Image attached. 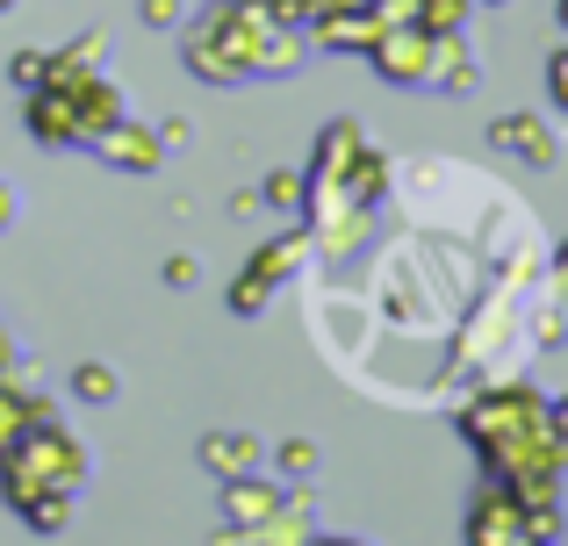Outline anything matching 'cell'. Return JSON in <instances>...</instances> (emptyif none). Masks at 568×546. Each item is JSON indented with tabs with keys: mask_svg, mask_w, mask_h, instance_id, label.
I'll return each instance as SVG.
<instances>
[{
	"mask_svg": "<svg viewBox=\"0 0 568 546\" xmlns=\"http://www.w3.org/2000/svg\"><path fill=\"white\" fill-rule=\"evenodd\" d=\"M460 432L475 439L483 467L497 482H511L518 496H555L561 461H568V439L555 432V403H540L532 389H489L483 403L460 418Z\"/></svg>",
	"mask_w": 568,
	"mask_h": 546,
	"instance_id": "obj_1",
	"label": "cell"
},
{
	"mask_svg": "<svg viewBox=\"0 0 568 546\" xmlns=\"http://www.w3.org/2000/svg\"><path fill=\"white\" fill-rule=\"evenodd\" d=\"M80 475H87L80 439H65L58 424H43V418L0 453V496H8V504H29L37 490H80Z\"/></svg>",
	"mask_w": 568,
	"mask_h": 546,
	"instance_id": "obj_2",
	"label": "cell"
},
{
	"mask_svg": "<svg viewBox=\"0 0 568 546\" xmlns=\"http://www.w3.org/2000/svg\"><path fill=\"white\" fill-rule=\"evenodd\" d=\"M468 539H475V546H511V539H532V525H526V496H518L511 482L483 490V496H475V511H468Z\"/></svg>",
	"mask_w": 568,
	"mask_h": 546,
	"instance_id": "obj_3",
	"label": "cell"
},
{
	"mask_svg": "<svg viewBox=\"0 0 568 546\" xmlns=\"http://www.w3.org/2000/svg\"><path fill=\"white\" fill-rule=\"evenodd\" d=\"M396 29H403V37H375V43H367L375 65H382V80H403V86L432 80V58H439L446 37H432V29H417V22H396Z\"/></svg>",
	"mask_w": 568,
	"mask_h": 546,
	"instance_id": "obj_4",
	"label": "cell"
},
{
	"mask_svg": "<svg viewBox=\"0 0 568 546\" xmlns=\"http://www.w3.org/2000/svg\"><path fill=\"white\" fill-rule=\"evenodd\" d=\"M489 144H497V152H518L526 166H555V137H547L532 115H504V123L489 130Z\"/></svg>",
	"mask_w": 568,
	"mask_h": 546,
	"instance_id": "obj_5",
	"label": "cell"
},
{
	"mask_svg": "<svg viewBox=\"0 0 568 546\" xmlns=\"http://www.w3.org/2000/svg\"><path fill=\"white\" fill-rule=\"evenodd\" d=\"M252 461H260L252 439H202V467H209V475H223V482H245Z\"/></svg>",
	"mask_w": 568,
	"mask_h": 546,
	"instance_id": "obj_6",
	"label": "cell"
},
{
	"mask_svg": "<svg viewBox=\"0 0 568 546\" xmlns=\"http://www.w3.org/2000/svg\"><path fill=\"white\" fill-rule=\"evenodd\" d=\"M94 152H101V158H115V166H138V173H144V166H152V158H159V152H152V137H138V130H130V123L101 130V137H94Z\"/></svg>",
	"mask_w": 568,
	"mask_h": 546,
	"instance_id": "obj_7",
	"label": "cell"
},
{
	"mask_svg": "<svg viewBox=\"0 0 568 546\" xmlns=\"http://www.w3.org/2000/svg\"><path fill=\"white\" fill-rule=\"evenodd\" d=\"M410 22L432 29V37H454L468 22V0H410Z\"/></svg>",
	"mask_w": 568,
	"mask_h": 546,
	"instance_id": "obj_8",
	"label": "cell"
},
{
	"mask_svg": "<svg viewBox=\"0 0 568 546\" xmlns=\"http://www.w3.org/2000/svg\"><path fill=\"white\" fill-rule=\"evenodd\" d=\"M37 418H43V410L29 403V395H14L8 381H0V453H8V446H14V439H22V432H29Z\"/></svg>",
	"mask_w": 568,
	"mask_h": 546,
	"instance_id": "obj_9",
	"label": "cell"
},
{
	"mask_svg": "<svg viewBox=\"0 0 568 546\" xmlns=\"http://www.w3.org/2000/svg\"><path fill=\"white\" fill-rule=\"evenodd\" d=\"M260 202H266V209H303V202H310V187H303V173H266V187H260Z\"/></svg>",
	"mask_w": 568,
	"mask_h": 546,
	"instance_id": "obj_10",
	"label": "cell"
},
{
	"mask_svg": "<svg viewBox=\"0 0 568 546\" xmlns=\"http://www.w3.org/2000/svg\"><path fill=\"white\" fill-rule=\"evenodd\" d=\"M72 389H80L87 403H109V395H115V374H109V367H80V374H72Z\"/></svg>",
	"mask_w": 568,
	"mask_h": 546,
	"instance_id": "obj_11",
	"label": "cell"
},
{
	"mask_svg": "<svg viewBox=\"0 0 568 546\" xmlns=\"http://www.w3.org/2000/svg\"><path fill=\"white\" fill-rule=\"evenodd\" d=\"M547 94H555V109L568 115V43H561L555 58H547Z\"/></svg>",
	"mask_w": 568,
	"mask_h": 546,
	"instance_id": "obj_12",
	"label": "cell"
},
{
	"mask_svg": "<svg viewBox=\"0 0 568 546\" xmlns=\"http://www.w3.org/2000/svg\"><path fill=\"white\" fill-rule=\"evenodd\" d=\"M43 72H51L43 51H14V86H43Z\"/></svg>",
	"mask_w": 568,
	"mask_h": 546,
	"instance_id": "obj_13",
	"label": "cell"
},
{
	"mask_svg": "<svg viewBox=\"0 0 568 546\" xmlns=\"http://www.w3.org/2000/svg\"><path fill=\"white\" fill-rule=\"evenodd\" d=\"M138 14L152 29H173V22H181V0H138Z\"/></svg>",
	"mask_w": 568,
	"mask_h": 546,
	"instance_id": "obj_14",
	"label": "cell"
},
{
	"mask_svg": "<svg viewBox=\"0 0 568 546\" xmlns=\"http://www.w3.org/2000/svg\"><path fill=\"white\" fill-rule=\"evenodd\" d=\"M231 511L237 518H260V511H274V496L266 490H231Z\"/></svg>",
	"mask_w": 568,
	"mask_h": 546,
	"instance_id": "obj_15",
	"label": "cell"
},
{
	"mask_svg": "<svg viewBox=\"0 0 568 546\" xmlns=\"http://www.w3.org/2000/svg\"><path fill=\"white\" fill-rule=\"evenodd\" d=\"M281 461H288V475H310V461H317V446H303V439H288V446H281Z\"/></svg>",
	"mask_w": 568,
	"mask_h": 546,
	"instance_id": "obj_16",
	"label": "cell"
},
{
	"mask_svg": "<svg viewBox=\"0 0 568 546\" xmlns=\"http://www.w3.org/2000/svg\"><path fill=\"white\" fill-rule=\"evenodd\" d=\"M8 360H14V338H8V323H0V374H8Z\"/></svg>",
	"mask_w": 568,
	"mask_h": 546,
	"instance_id": "obj_17",
	"label": "cell"
},
{
	"mask_svg": "<svg viewBox=\"0 0 568 546\" xmlns=\"http://www.w3.org/2000/svg\"><path fill=\"white\" fill-rule=\"evenodd\" d=\"M14 224V195H8V187H0V230H8Z\"/></svg>",
	"mask_w": 568,
	"mask_h": 546,
	"instance_id": "obj_18",
	"label": "cell"
},
{
	"mask_svg": "<svg viewBox=\"0 0 568 546\" xmlns=\"http://www.w3.org/2000/svg\"><path fill=\"white\" fill-rule=\"evenodd\" d=\"M555 432L568 439V395H561V403H555Z\"/></svg>",
	"mask_w": 568,
	"mask_h": 546,
	"instance_id": "obj_19",
	"label": "cell"
},
{
	"mask_svg": "<svg viewBox=\"0 0 568 546\" xmlns=\"http://www.w3.org/2000/svg\"><path fill=\"white\" fill-rule=\"evenodd\" d=\"M555 14H561V29H568V0H561V8H555Z\"/></svg>",
	"mask_w": 568,
	"mask_h": 546,
	"instance_id": "obj_20",
	"label": "cell"
},
{
	"mask_svg": "<svg viewBox=\"0 0 568 546\" xmlns=\"http://www.w3.org/2000/svg\"><path fill=\"white\" fill-rule=\"evenodd\" d=\"M0 8H8V0H0Z\"/></svg>",
	"mask_w": 568,
	"mask_h": 546,
	"instance_id": "obj_21",
	"label": "cell"
}]
</instances>
